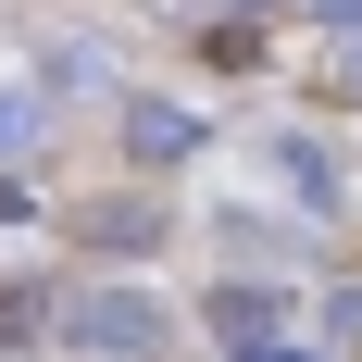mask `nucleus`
I'll return each mask as SVG.
<instances>
[{
    "instance_id": "nucleus-6",
    "label": "nucleus",
    "mask_w": 362,
    "mask_h": 362,
    "mask_svg": "<svg viewBox=\"0 0 362 362\" xmlns=\"http://www.w3.org/2000/svg\"><path fill=\"white\" fill-rule=\"evenodd\" d=\"M50 138V88H0V163H25Z\"/></svg>"
},
{
    "instance_id": "nucleus-3",
    "label": "nucleus",
    "mask_w": 362,
    "mask_h": 362,
    "mask_svg": "<svg viewBox=\"0 0 362 362\" xmlns=\"http://www.w3.org/2000/svg\"><path fill=\"white\" fill-rule=\"evenodd\" d=\"M213 150V125L187 100H125V163H150V175H175V163H200Z\"/></svg>"
},
{
    "instance_id": "nucleus-11",
    "label": "nucleus",
    "mask_w": 362,
    "mask_h": 362,
    "mask_svg": "<svg viewBox=\"0 0 362 362\" xmlns=\"http://www.w3.org/2000/svg\"><path fill=\"white\" fill-rule=\"evenodd\" d=\"M238 362H313V350H300V337H275V350H238Z\"/></svg>"
},
{
    "instance_id": "nucleus-5",
    "label": "nucleus",
    "mask_w": 362,
    "mask_h": 362,
    "mask_svg": "<svg viewBox=\"0 0 362 362\" xmlns=\"http://www.w3.org/2000/svg\"><path fill=\"white\" fill-rule=\"evenodd\" d=\"M37 88L50 100H112V50L100 37H63V50H37Z\"/></svg>"
},
{
    "instance_id": "nucleus-4",
    "label": "nucleus",
    "mask_w": 362,
    "mask_h": 362,
    "mask_svg": "<svg viewBox=\"0 0 362 362\" xmlns=\"http://www.w3.org/2000/svg\"><path fill=\"white\" fill-rule=\"evenodd\" d=\"M275 187H300V213H350V175L325 138H275Z\"/></svg>"
},
{
    "instance_id": "nucleus-7",
    "label": "nucleus",
    "mask_w": 362,
    "mask_h": 362,
    "mask_svg": "<svg viewBox=\"0 0 362 362\" xmlns=\"http://www.w3.org/2000/svg\"><path fill=\"white\" fill-rule=\"evenodd\" d=\"M88 238H100V250H150V238H163V213H138V200H100V213H88Z\"/></svg>"
},
{
    "instance_id": "nucleus-10",
    "label": "nucleus",
    "mask_w": 362,
    "mask_h": 362,
    "mask_svg": "<svg viewBox=\"0 0 362 362\" xmlns=\"http://www.w3.org/2000/svg\"><path fill=\"white\" fill-rule=\"evenodd\" d=\"M313 13H325V25H337V37H350V25H362V0H313Z\"/></svg>"
},
{
    "instance_id": "nucleus-9",
    "label": "nucleus",
    "mask_w": 362,
    "mask_h": 362,
    "mask_svg": "<svg viewBox=\"0 0 362 362\" xmlns=\"http://www.w3.org/2000/svg\"><path fill=\"white\" fill-rule=\"evenodd\" d=\"M337 88H350V100H362V25L337 37Z\"/></svg>"
},
{
    "instance_id": "nucleus-1",
    "label": "nucleus",
    "mask_w": 362,
    "mask_h": 362,
    "mask_svg": "<svg viewBox=\"0 0 362 362\" xmlns=\"http://www.w3.org/2000/svg\"><path fill=\"white\" fill-rule=\"evenodd\" d=\"M63 350L75 362H163L175 350V313L150 288H75L63 300Z\"/></svg>"
},
{
    "instance_id": "nucleus-8",
    "label": "nucleus",
    "mask_w": 362,
    "mask_h": 362,
    "mask_svg": "<svg viewBox=\"0 0 362 362\" xmlns=\"http://www.w3.org/2000/svg\"><path fill=\"white\" fill-rule=\"evenodd\" d=\"M325 337H337V350H362V288H337V300H325Z\"/></svg>"
},
{
    "instance_id": "nucleus-2",
    "label": "nucleus",
    "mask_w": 362,
    "mask_h": 362,
    "mask_svg": "<svg viewBox=\"0 0 362 362\" xmlns=\"http://www.w3.org/2000/svg\"><path fill=\"white\" fill-rule=\"evenodd\" d=\"M200 325L225 337V362H238V350H275V337H288V288H262V275H225V288L200 300Z\"/></svg>"
}]
</instances>
